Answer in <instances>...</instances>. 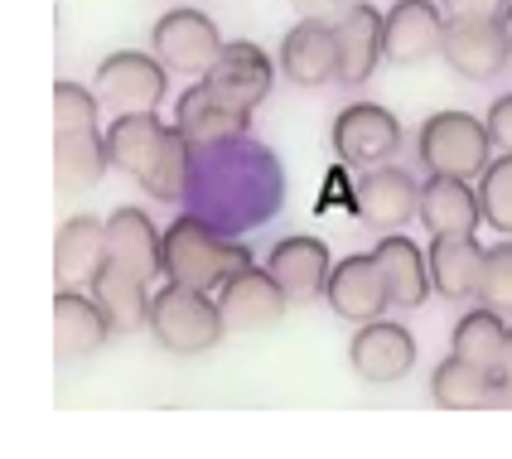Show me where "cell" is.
<instances>
[{"label":"cell","instance_id":"cell-10","mask_svg":"<svg viewBox=\"0 0 512 459\" xmlns=\"http://www.w3.org/2000/svg\"><path fill=\"white\" fill-rule=\"evenodd\" d=\"M290 295L281 290V281L266 271V266H247L237 271L228 286L218 290V310L228 319V334H261V329H276L285 319Z\"/></svg>","mask_w":512,"mask_h":459},{"label":"cell","instance_id":"cell-19","mask_svg":"<svg viewBox=\"0 0 512 459\" xmlns=\"http://www.w3.org/2000/svg\"><path fill=\"white\" fill-rule=\"evenodd\" d=\"M421 223H426L430 237H469L484 223V203H479V189L469 179H455V174H430L421 184Z\"/></svg>","mask_w":512,"mask_h":459},{"label":"cell","instance_id":"cell-21","mask_svg":"<svg viewBox=\"0 0 512 459\" xmlns=\"http://www.w3.org/2000/svg\"><path fill=\"white\" fill-rule=\"evenodd\" d=\"M334 39H339V83L358 87L377 73V63L387 58V44H382V10L363 0L353 5L343 20H334Z\"/></svg>","mask_w":512,"mask_h":459},{"label":"cell","instance_id":"cell-24","mask_svg":"<svg viewBox=\"0 0 512 459\" xmlns=\"http://www.w3.org/2000/svg\"><path fill=\"white\" fill-rule=\"evenodd\" d=\"M484 247L479 237H430V281H435V295L445 300H479V281H484Z\"/></svg>","mask_w":512,"mask_h":459},{"label":"cell","instance_id":"cell-27","mask_svg":"<svg viewBox=\"0 0 512 459\" xmlns=\"http://www.w3.org/2000/svg\"><path fill=\"white\" fill-rule=\"evenodd\" d=\"M493 392H498V373L469 358H440L430 373V397L445 411H493Z\"/></svg>","mask_w":512,"mask_h":459},{"label":"cell","instance_id":"cell-16","mask_svg":"<svg viewBox=\"0 0 512 459\" xmlns=\"http://www.w3.org/2000/svg\"><path fill=\"white\" fill-rule=\"evenodd\" d=\"M281 73L295 87L339 83V39L329 20H300L281 39Z\"/></svg>","mask_w":512,"mask_h":459},{"label":"cell","instance_id":"cell-2","mask_svg":"<svg viewBox=\"0 0 512 459\" xmlns=\"http://www.w3.org/2000/svg\"><path fill=\"white\" fill-rule=\"evenodd\" d=\"M247 266H252V247L228 237L223 228H213L208 218L184 213L165 228V276L174 286H194L218 295Z\"/></svg>","mask_w":512,"mask_h":459},{"label":"cell","instance_id":"cell-1","mask_svg":"<svg viewBox=\"0 0 512 459\" xmlns=\"http://www.w3.org/2000/svg\"><path fill=\"white\" fill-rule=\"evenodd\" d=\"M107 150H112V170L131 174L150 199L174 203L189 184V160L194 145L184 141L179 126H165L155 112L112 116L107 126Z\"/></svg>","mask_w":512,"mask_h":459},{"label":"cell","instance_id":"cell-3","mask_svg":"<svg viewBox=\"0 0 512 459\" xmlns=\"http://www.w3.org/2000/svg\"><path fill=\"white\" fill-rule=\"evenodd\" d=\"M150 334L165 353H179V358H199V353H213L218 339L228 334V319L218 310V300L208 290L194 286H165L155 290L150 300Z\"/></svg>","mask_w":512,"mask_h":459},{"label":"cell","instance_id":"cell-31","mask_svg":"<svg viewBox=\"0 0 512 459\" xmlns=\"http://www.w3.org/2000/svg\"><path fill=\"white\" fill-rule=\"evenodd\" d=\"M97 92L83 83H58L54 87V131H78V126H97Z\"/></svg>","mask_w":512,"mask_h":459},{"label":"cell","instance_id":"cell-15","mask_svg":"<svg viewBox=\"0 0 512 459\" xmlns=\"http://www.w3.org/2000/svg\"><path fill=\"white\" fill-rule=\"evenodd\" d=\"M266 271L281 281V290L290 295V305H310V300H319L324 286H329L334 261H329V247H324L319 237L295 232V237H281V242L266 252Z\"/></svg>","mask_w":512,"mask_h":459},{"label":"cell","instance_id":"cell-33","mask_svg":"<svg viewBox=\"0 0 512 459\" xmlns=\"http://www.w3.org/2000/svg\"><path fill=\"white\" fill-rule=\"evenodd\" d=\"M488 136H493V145L503 150V155H512V92H503L493 107H488Z\"/></svg>","mask_w":512,"mask_h":459},{"label":"cell","instance_id":"cell-25","mask_svg":"<svg viewBox=\"0 0 512 459\" xmlns=\"http://www.w3.org/2000/svg\"><path fill=\"white\" fill-rule=\"evenodd\" d=\"M372 257L382 266V276H387V295H392V310H421L430 300V261L426 252L411 242V237H382L377 247H372Z\"/></svg>","mask_w":512,"mask_h":459},{"label":"cell","instance_id":"cell-4","mask_svg":"<svg viewBox=\"0 0 512 459\" xmlns=\"http://www.w3.org/2000/svg\"><path fill=\"white\" fill-rule=\"evenodd\" d=\"M416 150H421V160H426L430 174L479 179L498 145L488 136V121H479L474 112H435L421 121Z\"/></svg>","mask_w":512,"mask_h":459},{"label":"cell","instance_id":"cell-23","mask_svg":"<svg viewBox=\"0 0 512 459\" xmlns=\"http://www.w3.org/2000/svg\"><path fill=\"white\" fill-rule=\"evenodd\" d=\"M107 261L136 271V276H165V232H155V223L141 208H116L107 218Z\"/></svg>","mask_w":512,"mask_h":459},{"label":"cell","instance_id":"cell-12","mask_svg":"<svg viewBox=\"0 0 512 459\" xmlns=\"http://www.w3.org/2000/svg\"><path fill=\"white\" fill-rule=\"evenodd\" d=\"M324 300H329V310L348 324H368V319H382L392 310V295H387V276H382V266L377 257H343L334 261V271H329V286H324Z\"/></svg>","mask_w":512,"mask_h":459},{"label":"cell","instance_id":"cell-14","mask_svg":"<svg viewBox=\"0 0 512 459\" xmlns=\"http://www.w3.org/2000/svg\"><path fill=\"white\" fill-rule=\"evenodd\" d=\"M203 83L213 87L218 97H228L232 107L242 112H256L266 97H271V83H276V68L271 58L256 49L252 39H232L228 49L218 54V63L203 73Z\"/></svg>","mask_w":512,"mask_h":459},{"label":"cell","instance_id":"cell-20","mask_svg":"<svg viewBox=\"0 0 512 459\" xmlns=\"http://www.w3.org/2000/svg\"><path fill=\"white\" fill-rule=\"evenodd\" d=\"M112 170V150H107V131L97 126H78V131H54V179L58 194H87L102 184V174Z\"/></svg>","mask_w":512,"mask_h":459},{"label":"cell","instance_id":"cell-9","mask_svg":"<svg viewBox=\"0 0 512 459\" xmlns=\"http://www.w3.org/2000/svg\"><path fill=\"white\" fill-rule=\"evenodd\" d=\"M445 10L440 0H392V10L382 15V44L387 58L401 68H421L440 54L445 44Z\"/></svg>","mask_w":512,"mask_h":459},{"label":"cell","instance_id":"cell-7","mask_svg":"<svg viewBox=\"0 0 512 459\" xmlns=\"http://www.w3.org/2000/svg\"><path fill=\"white\" fill-rule=\"evenodd\" d=\"M334 155H339L348 170H372L382 160H392L401 145V126L397 116L377 102H353L334 116Z\"/></svg>","mask_w":512,"mask_h":459},{"label":"cell","instance_id":"cell-17","mask_svg":"<svg viewBox=\"0 0 512 459\" xmlns=\"http://www.w3.org/2000/svg\"><path fill=\"white\" fill-rule=\"evenodd\" d=\"M112 339V319L102 315V305L92 300V290L63 286L54 300V348L58 363H83Z\"/></svg>","mask_w":512,"mask_h":459},{"label":"cell","instance_id":"cell-28","mask_svg":"<svg viewBox=\"0 0 512 459\" xmlns=\"http://www.w3.org/2000/svg\"><path fill=\"white\" fill-rule=\"evenodd\" d=\"M503 344H508V315H498V310H469V315L455 324V339H450V353L459 358H469V363H484L498 373V358H503Z\"/></svg>","mask_w":512,"mask_h":459},{"label":"cell","instance_id":"cell-36","mask_svg":"<svg viewBox=\"0 0 512 459\" xmlns=\"http://www.w3.org/2000/svg\"><path fill=\"white\" fill-rule=\"evenodd\" d=\"M498 377L512 382V324H508V344H503V358H498Z\"/></svg>","mask_w":512,"mask_h":459},{"label":"cell","instance_id":"cell-38","mask_svg":"<svg viewBox=\"0 0 512 459\" xmlns=\"http://www.w3.org/2000/svg\"><path fill=\"white\" fill-rule=\"evenodd\" d=\"M174 5H179V0H174Z\"/></svg>","mask_w":512,"mask_h":459},{"label":"cell","instance_id":"cell-26","mask_svg":"<svg viewBox=\"0 0 512 459\" xmlns=\"http://www.w3.org/2000/svg\"><path fill=\"white\" fill-rule=\"evenodd\" d=\"M92 300L102 305V315L112 319V334H136L150 324V290H145V276L136 271H126V266H116L107 261L97 276H92Z\"/></svg>","mask_w":512,"mask_h":459},{"label":"cell","instance_id":"cell-11","mask_svg":"<svg viewBox=\"0 0 512 459\" xmlns=\"http://www.w3.org/2000/svg\"><path fill=\"white\" fill-rule=\"evenodd\" d=\"M174 126L184 131V141L194 145V150H218V145L228 141H242L247 136V126H252V112H242V107H232L228 97H218L213 87L194 83L179 92V107H174Z\"/></svg>","mask_w":512,"mask_h":459},{"label":"cell","instance_id":"cell-37","mask_svg":"<svg viewBox=\"0 0 512 459\" xmlns=\"http://www.w3.org/2000/svg\"><path fill=\"white\" fill-rule=\"evenodd\" d=\"M503 25H508V29H512V5H508V20H503Z\"/></svg>","mask_w":512,"mask_h":459},{"label":"cell","instance_id":"cell-32","mask_svg":"<svg viewBox=\"0 0 512 459\" xmlns=\"http://www.w3.org/2000/svg\"><path fill=\"white\" fill-rule=\"evenodd\" d=\"M512 0H440L445 20H508Z\"/></svg>","mask_w":512,"mask_h":459},{"label":"cell","instance_id":"cell-13","mask_svg":"<svg viewBox=\"0 0 512 459\" xmlns=\"http://www.w3.org/2000/svg\"><path fill=\"white\" fill-rule=\"evenodd\" d=\"M348 363L363 382L387 387L416 368V339L392 319H368V324H358V334L348 344Z\"/></svg>","mask_w":512,"mask_h":459},{"label":"cell","instance_id":"cell-5","mask_svg":"<svg viewBox=\"0 0 512 459\" xmlns=\"http://www.w3.org/2000/svg\"><path fill=\"white\" fill-rule=\"evenodd\" d=\"M97 102L102 112L112 116H136V112H155L170 92V68L155 54H136V49H121L107 54L97 63Z\"/></svg>","mask_w":512,"mask_h":459},{"label":"cell","instance_id":"cell-35","mask_svg":"<svg viewBox=\"0 0 512 459\" xmlns=\"http://www.w3.org/2000/svg\"><path fill=\"white\" fill-rule=\"evenodd\" d=\"M493 411H512V382L498 377V392H493Z\"/></svg>","mask_w":512,"mask_h":459},{"label":"cell","instance_id":"cell-8","mask_svg":"<svg viewBox=\"0 0 512 459\" xmlns=\"http://www.w3.org/2000/svg\"><path fill=\"white\" fill-rule=\"evenodd\" d=\"M440 58L455 68L459 78H469V83L498 78L512 58V29L503 20H450Z\"/></svg>","mask_w":512,"mask_h":459},{"label":"cell","instance_id":"cell-29","mask_svg":"<svg viewBox=\"0 0 512 459\" xmlns=\"http://www.w3.org/2000/svg\"><path fill=\"white\" fill-rule=\"evenodd\" d=\"M479 203H484L488 228L512 237V155H493L488 160V170L479 174Z\"/></svg>","mask_w":512,"mask_h":459},{"label":"cell","instance_id":"cell-6","mask_svg":"<svg viewBox=\"0 0 512 459\" xmlns=\"http://www.w3.org/2000/svg\"><path fill=\"white\" fill-rule=\"evenodd\" d=\"M223 49H228V39L218 34V25L203 10H189V5L165 10L155 20V29H150V54L179 78H203Z\"/></svg>","mask_w":512,"mask_h":459},{"label":"cell","instance_id":"cell-34","mask_svg":"<svg viewBox=\"0 0 512 459\" xmlns=\"http://www.w3.org/2000/svg\"><path fill=\"white\" fill-rule=\"evenodd\" d=\"M295 10H300V20H343L353 5H363V0H290Z\"/></svg>","mask_w":512,"mask_h":459},{"label":"cell","instance_id":"cell-18","mask_svg":"<svg viewBox=\"0 0 512 459\" xmlns=\"http://www.w3.org/2000/svg\"><path fill=\"white\" fill-rule=\"evenodd\" d=\"M358 213L382 232L406 228L411 218H421V184L397 165H372L358 184Z\"/></svg>","mask_w":512,"mask_h":459},{"label":"cell","instance_id":"cell-22","mask_svg":"<svg viewBox=\"0 0 512 459\" xmlns=\"http://www.w3.org/2000/svg\"><path fill=\"white\" fill-rule=\"evenodd\" d=\"M107 266V218H68L58 223V237H54V271H58V286H73V290H87L92 276Z\"/></svg>","mask_w":512,"mask_h":459},{"label":"cell","instance_id":"cell-30","mask_svg":"<svg viewBox=\"0 0 512 459\" xmlns=\"http://www.w3.org/2000/svg\"><path fill=\"white\" fill-rule=\"evenodd\" d=\"M479 305L498 310L512 319V242L488 247L484 257V281H479Z\"/></svg>","mask_w":512,"mask_h":459}]
</instances>
